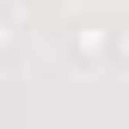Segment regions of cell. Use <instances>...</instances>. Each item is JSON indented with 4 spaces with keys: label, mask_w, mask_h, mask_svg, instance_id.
Listing matches in <instances>:
<instances>
[{
    "label": "cell",
    "mask_w": 129,
    "mask_h": 129,
    "mask_svg": "<svg viewBox=\"0 0 129 129\" xmlns=\"http://www.w3.org/2000/svg\"><path fill=\"white\" fill-rule=\"evenodd\" d=\"M6 43H12V25H6V19H0V49H6Z\"/></svg>",
    "instance_id": "cell-3"
},
{
    "label": "cell",
    "mask_w": 129,
    "mask_h": 129,
    "mask_svg": "<svg viewBox=\"0 0 129 129\" xmlns=\"http://www.w3.org/2000/svg\"><path fill=\"white\" fill-rule=\"evenodd\" d=\"M111 55L129 61V19H123V25H111Z\"/></svg>",
    "instance_id": "cell-2"
},
{
    "label": "cell",
    "mask_w": 129,
    "mask_h": 129,
    "mask_svg": "<svg viewBox=\"0 0 129 129\" xmlns=\"http://www.w3.org/2000/svg\"><path fill=\"white\" fill-rule=\"evenodd\" d=\"M68 55L74 61H105L111 55V25H74L68 31Z\"/></svg>",
    "instance_id": "cell-1"
}]
</instances>
